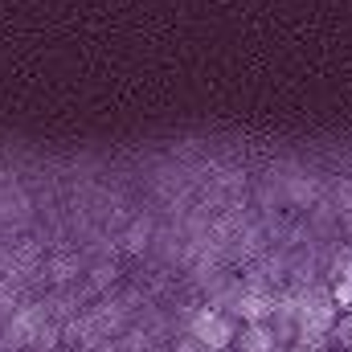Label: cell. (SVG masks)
<instances>
[{
	"instance_id": "6da1fadb",
	"label": "cell",
	"mask_w": 352,
	"mask_h": 352,
	"mask_svg": "<svg viewBox=\"0 0 352 352\" xmlns=\"http://www.w3.org/2000/svg\"><path fill=\"white\" fill-rule=\"evenodd\" d=\"M188 336H192L205 352H230L238 328H234V316H226L221 307H201V311L188 320Z\"/></svg>"
},
{
	"instance_id": "7a4b0ae2",
	"label": "cell",
	"mask_w": 352,
	"mask_h": 352,
	"mask_svg": "<svg viewBox=\"0 0 352 352\" xmlns=\"http://www.w3.org/2000/svg\"><path fill=\"white\" fill-rule=\"evenodd\" d=\"M332 340H340V344L352 352V311L344 316V320H336V324H332Z\"/></svg>"
}]
</instances>
